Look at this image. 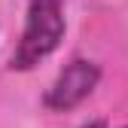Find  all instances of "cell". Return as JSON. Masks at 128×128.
<instances>
[{"mask_svg": "<svg viewBox=\"0 0 128 128\" xmlns=\"http://www.w3.org/2000/svg\"><path fill=\"white\" fill-rule=\"evenodd\" d=\"M98 82H101V67L98 64L88 61V58H73L70 64H64V70L46 88L43 104L49 110H55V113H67V110L82 104L98 88Z\"/></svg>", "mask_w": 128, "mask_h": 128, "instance_id": "cell-2", "label": "cell"}, {"mask_svg": "<svg viewBox=\"0 0 128 128\" xmlns=\"http://www.w3.org/2000/svg\"><path fill=\"white\" fill-rule=\"evenodd\" d=\"M122 128H128V125H122Z\"/></svg>", "mask_w": 128, "mask_h": 128, "instance_id": "cell-4", "label": "cell"}, {"mask_svg": "<svg viewBox=\"0 0 128 128\" xmlns=\"http://www.w3.org/2000/svg\"><path fill=\"white\" fill-rule=\"evenodd\" d=\"M79 128H107V122L104 119H88L86 125H79Z\"/></svg>", "mask_w": 128, "mask_h": 128, "instance_id": "cell-3", "label": "cell"}, {"mask_svg": "<svg viewBox=\"0 0 128 128\" xmlns=\"http://www.w3.org/2000/svg\"><path fill=\"white\" fill-rule=\"evenodd\" d=\"M64 3L61 0H28L24 30L9 58L12 70H34L40 61H46L64 40Z\"/></svg>", "mask_w": 128, "mask_h": 128, "instance_id": "cell-1", "label": "cell"}]
</instances>
